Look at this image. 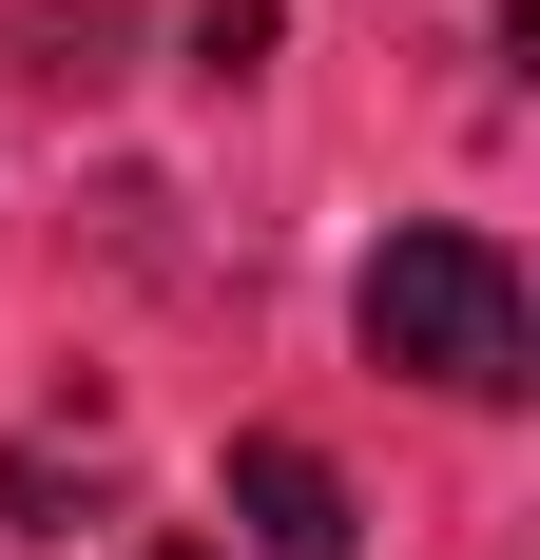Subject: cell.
Segmentation results:
<instances>
[{
	"label": "cell",
	"instance_id": "cell-1",
	"mask_svg": "<svg viewBox=\"0 0 540 560\" xmlns=\"http://www.w3.org/2000/svg\"><path fill=\"white\" fill-rule=\"evenodd\" d=\"M348 329H367V368H406V387H444V406H502V387L540 368L521 252L463 232V213H406V232H386L367 290H348Z\"/></svg>",
	"mask_w": 540,
	"mask_h": 560
},
{
	"label": "cell",
	"instance_id": "cell-2",
	"mask_svg": "<svg viewBox=\"0 0 540 560\" xmlns=\"http://www.w3.org/2000/svg\"><path fill=\"white\" fill-rule=\"evenodd\" d=\"M232 522H251L270 560H348L367 522H348V483H328V445H290V425H251L232 445Z\"/></svg>",
	"mask_w": 540,
	"mask_h": 560
},
{
	"label": "cell",
	"instance_id": "cell-3",
	"mask_svg": "<svg viewBox=\"0 0 540 560\" xmlns=\"http://www.w3.org/2000/svg\"><path fill=\"white\" fill-rule=\"evenodd\" d=\"M155 560H193V541H155Z\"/></svg>",
	"mask_w": 540,
	"mask_h": 560
}]
</instances>
